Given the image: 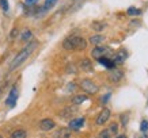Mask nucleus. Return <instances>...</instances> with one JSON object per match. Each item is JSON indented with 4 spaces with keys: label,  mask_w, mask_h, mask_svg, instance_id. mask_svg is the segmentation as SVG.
Returning <instances> with one entry per match:
<instances>
[{
    "label": "nucleus",
    "mask_w": 148,
    "mask_h": 138,
    "mask_svg": "<svg viewBox=\"0 0 148 138\" xmlns=\"http://www.w3.org/2000/svg\"><path fill=\"white\" fill-rule=\"evenodd\" d=\"M18 88L16 87H12V89L10 91L8 96H7V99H5V104L8 107H14L15 104H16V99H18Z\"/></svg>",
    "instance_id": "423d86ee"
},
{
    "label": "nucleus",
    "mask_w": 148,
    "mask_h": 138,
    "mask_svg": "<svg viewBox=\"0 0 148 138\" xmlns=\"http://www.w3.org/2000/svg\"><path fill=\"white\" fill-rule=\"evenodd\" d=\"M37 46H38V42H37V41H32V42H29V44H27L26 46H25V48H23V49L21 50L16 56H15V58L12 60V63L10 64V71H15L18 67H21L27 58L34 53V50L37 49Z\"/></svg>",
    "instance_id": "f257e3e1"
},
{
    "label": "nucleus",
    "mask_w": 148,
    "mask_h": 138,
    "mask_svg": "<svg viewBox=\"0 0 148 138\" xmlns=\"http://www.w3.org/2000/svg\"><path fill=\"white\" fill-rule=\"evenodd\" d=\"M116 138H128L126 135H124V134H120V135H117Z\"/></svg>",
    "instance_id": "c85d7f7f"
},
{
    "label": "nucleus",
    "mask_w": 148,
    "mask_h": 138,
    "mask_svg": "<svg viewBox=\"0 0 148 138\" xmlns=\"http://www.w3.org/2000/svg\"><path fill=\"white\" fill-rule=\"evenodd\" d=\"M0 7H1V10L4 11V12H7L10 8L8 5V0H0Z\"/></svg>",
    "instance_id": "412c9836"
},
{
    "label": "nucleus",
    "mask_w": 148,
    "mask_h": 138,
    "mask_svg": "<svg viewBox=\"0 0 148 138\" xmlns=\"http://www.w3.org/2000/svg\"><path fill=\"white\" fill-rule=\"evenodd\" d=\"M80 88L84 91L86 94L88 95H94L98 92V85L95 84L94 81L91 80V79H83V80L80 81Z\"/></svg>",
    "instance_id": "7ed1b4c3"
},
{
    "label": "nucleus",
    "mask_w": 148,
    "mask_h": 138,
    "mask_svg": "<svg viewBox=\"0 0 148 138\" xmlns=\"http://www.w3.org/2000/svg\"><path fill=\"white\" fill-rule=\"evenodd\" d=\"M109 130L112 131V134H114V133H116V131H117V125H116V123H114V125H112V127H110V129H109Z\"/></svg>",
    "instance_id": "bb28decb"
},
{
    "label": "nucleus",
    "mask_w": 148,
    "mask_h": 138,
    "mask_svg": "<svg viewBox=\"0 0 148 138\" xmlns=\"http://www.w3.org/2000/svg\"><path fill=\"white\" fill-rule=\"evenodd\" d=\"M15 35H18V30H16V29H14L12 31H11V34H10L11 39H14V38H15Z\"/></svg>",
    "instance_id": "393cba45"
},
{
    "label": "nucleus",
    "mask_w": 148,
    "mask_h": 138,
    "mask_svg": "<svg viewBox=\"0 0 148 138\" xmlns=\"http://www.w3.org/2000/svg\"><path fill=\"white\" fill-rule=\"evenodd\" d=\"M112 131L109 129H106V130H103V131H101L99 133V138H112Z\"/></svg>",
    "instance_id": "aec40b11"
},
{
    "label": "nucleus",
    "mask_w": 148,
    "mask_h": 138,
    "mask_svg": "<svg viewBox=\"0 0 148 138\" xmlns=\"http://www.w3.org/2000/svg\"><path fill=\"white\" fill-rule=\"evenodd\" d=\"M109 118H110V110L109 108H103L102 111L99 112V115H98V118H97V125L98 126H102L103 123H106L109 120Z\"/></svg>",
    "instance_id": "6e6552de"
},
{
    "label": "nucleus",
    "mask_w": 148,
    "mask_h": 138,
    "mask_svg": "<svg viewBox=\"0 0 148 138\" xmlns=\"http://www.w3.org/2000/svg\"><path fill=\"white\" fill-rule=\"evenodd\" d=\"M33 37V33L30 31V30H23L22 35H21V41H23V42H27V41H30Z\"/></svg>",
    "instance_id": "f3484780"
},
{
    "label": "nucleus",
    "mask_w": 148,
    "mask_h": 138,
    "mask_svg": "<svg viewBox=\"0 0 148 138\" xmlns=\"http://www.w3.org/2000/svg\"><path fill=\"white\" fill-rule=\"evenodd\" d=\"M140 129H141V131H143V133H147V131H148V120L147 119H144L143 122H141Z\"/></svg>",
    "instance_id": "5701e85b"
},
{
    "label": "nucleus",
    "mask_w": 148,
    "mask_h": 138,
    "mask_svg": "<svg viewBox=\"0 0 148 138\" xmlns=\"http://www.w3.org/2000/svg\"><path fill=\"white\" fill-rule=\"evenodd\" d=\"M92 29L97 30V31H101L105 29V23H98V22H94L92 23Z\"/></svg>",
    "instance_id": "4be33fe9"
},
{
    "label": "nucleus",
    "mask_w": 148,
    "mask_h": 138,
    "mask_svg": "<svg viewBox=\"0 0 148 138\" xmlns=\"http://www.w3.org/2000/svg\"><path fill=\"white\" fill-rule=\"evenodd\" d=\"M56 3H57V0H46L45 5L42 7V11H48V10H50L54 4H56Z\"/></svg>",
    "instance_id": "6ab92c4d"
},
{
    "label": "nucleus",
    "mask_w": 148,
    "mask_h": 138,
    "mask_svg": "<svg viewBox=\"0 0 148 138\" xmlns=\"http://www.w3.org/2000/svg\"><path fill=\"white\" fill-rule=\"evenodd\" d=\"M37 3H38V0H25V5H27V7H32Z\"/></svg>",
    "instance_id": "b1692460"
},
{
    "label": "nucleus",
    "mask_w": 148,
    "mask_h": 138,
    "mask_svg": "<svg viewBox=\"0 0 148 138\" xmlns=\"http://www.w3.org/2000/svg\"><path fill=\"white\" fill-rule=\"evenodd\" d=\"M122 77H124L122 71L121 69H117V68L110 69V72H109V75H108V79L112 81V83H118L120 80H122Z\"/></svg>",
    "instance_id": "39448f33"
},
{
    "label": "nucleus",
    "mask_w": 148,
    "mask_h": 138,
    "mask_svg": "<svg viewBox=\"0 0 148 138\" xmlns=\"http://www.w3.org/2000/svg\"><path fill=\"white\" fill-rule=\"evenodd\" d=\"M54 126H56V123H54L53 119H49V118H46V119H42L40 123V129L42 130V131H49V130L54 129Z\"/></svg>",
    "instance_id": "1a4fd4ad"
},
{
    "label": "nucleus",
    "mask_w": 148,
    "mask_h": 138,
    "mask_svg": "<svg viewBox=\"0 0 148 138\" xmlns=\"http://www.w3.org/2000/svg\"><path fill=\"white\" fill-rule=\"evenodd\" d=\"M63 48L65 50H84L87 48V41L83 37L71 35L63 41Z\"/></svg>",
    "instance_id": "f03ea898"
},
{
    "label": "nucleus",
    "mask_w": 148,
    "mask_h": 138,
    "mask_svg": "<svg viewBox=\"0 0 148 138\" xmlns=\"http://www.w3.org/2000/svg\"><path fill=\"white\" fill-rule=\"evenodd\" d=\"M87 99H88L87 95H76V96L72 98V103H73V104H82V103L86 102Z\"/></svg>",
    "instance_id": "2eb2a0df"
},
{
    "label": "nucleus",
    "mask_w": 148,
    "mask_h": 138,
    "mask_svg": "<svg viewBox=\"0 0 148 138\" xmlns=\"http://www.w3.org/2000/svg\"><path fill=\"white\" fill-rule=\"evenodd\" d=\"M126 14H128L129 16H139V15H141V10L136 8V7H129L128 11H126Z\"/></svg>",
    "instance_id": "dca6fc26"
},
{
    "label": "nucleus",
    "mask_w": 148,
    "mask_h": 138,
    "mask_svg": "<svg viewBox=\"0 0 148 138\" xmlns=\"http://www.w3.org/2000/svg\"><path fill=\"white\" fill-rule=\"evenodd\" d=\"M84 125V118H76V119H72L68 125V129L69 130H79L83 127Z\"/></svg>",
    "instance_id": "9d476101"
},
{
    "label": "nucleus",
    "mask_w": 148,
    "mask_h": 138,
    "mask_svg": "<svg viewBox=\"0 0 148 138\" xmlns=\"http://www.w3.org/2000/svg\"><path fill=\"white\" fill-rule=\"evenodd\" d=\"M126 57H128V53H126L125 50H118V52L113 56L112 61L114 63V65H121V64L125 63Z\"/></svg>",
    "instance_id": "0eeeda50"
},
{
    "label": "nucleus",
    "mask_w": 148,
    "mask_h": 138,
    "mask_svg": "<svg viewBox=\"0 0 148 138\" xmlns=\"http://www.w3.org/2000/svg\"><path fill=\"white\" fill-rule=\"evenodd\" d=\"M110 53V48L109 46H97V48H94L92 49V52H91V56H92V58H101V57H106L108 54Z\"/></svg>",
    "instance_id": "20e7f679"
},
{
    "label": "nucleus",
    "mask_w": 148,
    "mask_h": 138,
    "mask_svg": "<svg viewBox=\"0 0 148 138\" xmlns=\"http://www.w3.org/2000/svg\"><path fill=\"white\" fill-rule=\"evenodd\" d=\"M121 119H122V125H124V126H125L126 125V122H128V115H122L121 116Z\"/></svg>",
    "instance_id": "cd10ccee"
},
{
    "label": "nucleus",
    "mask_w": 148,
    "mask_h": 138,
    "mask_svg": "<svg viewBox=\"0 0 148 138\" xmlns=\"http://www.w3.org/2000/svg\"><path fill=\"white\" fill-rule=\"evenodd\" d=\"M0 138H3V137H1V135H0Z\"/></svg>",
    "instance_id": "c756f323"
},
{
    "label": "nucleus",
    "mask_w": 148,
    "mask_h": 138,
    "mask_svg": "<svg viewBox=\"0 0 148 138\" xmlns=\"http://www.w3.org/2000/svg\"><path fill=\"white\" fill-rule=\"evenodd\" d=\"M79 68H80L82 71L84 72H92V63H91L90 58H83L80 61V64H79Z\"/></svg>",
    "instance_id": "9b49d317"
},
{
    "label": "nucleus",
    "mask_w": 148,
    "mask_h": 138,
    "mask_svg": "<svg viewBox=\"0 0 148 138\" xmlns=\"http://www.w3.org/2000/svg\"><path fill=\"white\" fill-rule=\"evenodd\" d=\"M98 63L102 64L103 67H106L108 69H113V68L116 67V65H114V63L112 61V58H108V57H101V58H98Z\"/></svg>",
    "instance_id": "ddd939ff"
},
{
    "label": "nucleus",
    "mask_w": 148,
    "mask_h": 138,
    "mask_svg": "<svg viewBox=\"0 0 148 138\" xmlns=\"http://www.w3.org/2000/svg\"><path fill=\"white\" fill-rule=\"evenodd\" d=\"M103 41H105V37L101 35V34L94 35V37H91V38H90V42H91V44H94V45H99L101 42H103Z\"/></svg>",
    "instance_id": "a211bd4d"
},
{
    "label": "nucleus",
    "mask_w": 148,
    "mask_h": 138,
    "mask_svg": "<svg viewBox=\"0 0 148 138\" xmlns=\"http://www.w3.org/2000/svg\"><path fill=\"white\" fill-rule=\"evenodd\" d=\"M69 137H71V131H69V129H65V127L58 129L53 135V138H69Z\"/></svg>",
    "instance_id": "f8f14e48"
},
{
    "label": "nucleus",
    "mask_w": 148,
    "mask_h": 138,
    "mask_svg": "<svg viewBox=\"0 0 148 138\" xmlns=\"http://www.w3.org/2000/svg\"><path fill=\"white\" fill-rule=\"evenodd\" d=\"M109 98H110V94H108V95H105L102 98V103L105 104V103H108V100H109Z\"/></svg>",
    "instance_id": "a878e982"
},
{
    "label": "nucleus",
    "mask_w": 148,
    "mask_h": 138,
    "mask_svg": "<svg viewBox=\"0 0 148 138\" xmlns=\"http://www.w3.org/2000/svg\"><path fill=\"white\" fill-rule=\"evenodd\" d=\"M26 137H27V133H26V130H23V129L15 130L10 135V138H26Z\"/></svg>",
    "instance_id": "4468645a"
}]
</instances>
